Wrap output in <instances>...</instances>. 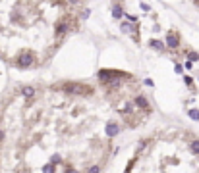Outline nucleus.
Returning a JSON list of instances; mask_svg holds the SVG:
<instances>
[{
  "label": "nucleus",
  "mask_w": 199,
  "mask_h": 173,
  "mask_svg": "<svg viewBox=\"0 0 199 173\" xmlns=\"http://www.w3.org/2000/svg\"><path fill=\"white\" fill-rule=\"evenodd\" d=\"M64 92H70V94H91L93 89L89 85H81V83H66L62 86Z\"/></svg>",
  "instance_id": "1"
},
{
  "label": "nucleus",
  "mask_w": 199,
  "mask_h": 173,
  "mask_svg": "<svg viewBox=\"0 0 199 173\" xmlns=\"http://www.w3.org/2000/svg\"><path fill=\"white\" fill-rule=\"evenodd\" d=\"M97 77H99L101 83H108V81L116 79V77H120L118 71H114V69H101L99 73H97Z\"/></svg>",
  "instance_id": "2"
},
{
  "label": "nucleus",
  "mask_w": 199,
  "mask_h": 173,
  "mask_svg": "<svg viewBox=\"0 0 199 173\" xmlns=\"http://www.w3.org/2000/svg\"><path fill=\"white\" fill-rule=\"evenodd\" d=\"M33 62H35V58H33L31 52H23V54L16 60V64H18L19 67H29V65H33Z\"/></svg>",
  "instance_id": "3"
},
{
  "label": "nucleus",
  "mask_w": 199,
  "mask_h": 173,
  "mask_svg": "<svg viewBox=\"0 0 199 173\" xmlns=\"http://www.w3.org/2000/svg\"><path fill=\"white\" fill-rule=\"evenodd\" d=\"M166 46L168 48H178L180 46V39H178L176 33H168V35H166Z\"/></svg>",
  "instance_id": "4"
},
{
  "label": "nucleus",
  "mask_w": 199,
  "mask_h": 173,
  "mask_svg": "<svg viewBox=\"0 0 199 173\" xmlns=\"http://www.w3.org/2000/svg\"><path fill=\"white\" fill-rule=\"evenodd\" d=\"M104 131H107L108 137H116V135L120 133V127H118V123H107Z\"/></svg>",
  "instance_id": "5"
},
{
  "label": "nucleus",
  "mask_w": 199,
  "mask_h": 173,
  "mask_svg": "<svg viewBox=\"0 0 199 173\" xmlns=\"http://www.w3.org/2000/svg\"><path fill=\"white\" fill-rule=\"evenodd\" d=\"M68 31H70V23L68 21L56 23V33H58V35H64V33H68Z\"/></svg>",
  "instance_id": "6"
},
{
  "label": "nucleus",
  "mask_w": 199,
  "mask_h": 173,
  "mask_svg": "<svg viewBox=\"0 0 199 173\" xmlns=\"http://www.w3.org/2000/svg\"><path fill=\"white\" fill-rule=\"evenodd\" d=\"M21 94H23L25 98H33V96H35V89H33V86H23V89H21Z\"/></svg>",
  "instance_id": "7"
},
{
  "label": "nucleus",
  "mask_w": 199,
  "mask_h": 173,
  "mask_svg": "<svg viewBox=\"0 0 199 173\" xmlns=\"http://www.w3.org/2000/svg\"><path fill=\"white\" fill-rule=\"evenodd\" d=\"M135 104H137V106H141L143 110H149V102L145 100L143 96H137V98H135Z\"/></svg>",
  "instance_id": "8"
},
{
  "label": "nucleus",
  "mask_w": 199,
  "mask_h": 173,
  "mask_svg": "<svg viewBox=\"0 0 199 173\" xmlns=\"http://www.w3.org/2000/svg\"><path fill=\"white\" fill-rule=\"evenodd\" d=\"M149 46H153L155 50H162V48H164V43H161V40H149Z\"/></svg>",
  "instance_id": "9"
},
{
  "label": "nucleus",
  "mask_w": 199,
  "mask_h": 173,
  "mask_svg": "<svg viewBox=\"0 0 199 173\" xmlns=\"http://www.w3.org/2000/svg\"><path fill=\"white\" fill-rule=\"evenodd\" d=\"M112 15H114L116 19H120L122 15H124V12H122V8H120V6H114V8H112Z\"/></svg>",
  "instance_id": "10"
},
{
  "label": "nucleus",
  "mask_w": 199,
  "mask_h": 173,
  "mask_svg": "<svg viewBox=\"0 0 199 173\" xmlns=\"http://www.w3.org/2000/svg\"><path fill=\"white\" fill-rule=\"evenodd\" d=\"M197 60H199L197 52H188V62H192V64H193V62H197Z\"/></svg>",
  "instance_id": "11"
},
{
  "label": "nucleus",
  "mask_w": 199,
  "mask_h": 173,
  "mask_svg": "<svg viewBox=\"0 0 199 173\" xmlns=\"http://www.w3.org/2000/svg\"><path fill=\"white\" fill-rule=\"evenodd\" d=\"M43 173H54V167H52V163L44 166V167H43Z\"/></svg>",
  "instance_id": "12"
},
{
  "label": "nucleus",
  "mask_w": 199,
  "mask_h": 173,
  "mask_svg": "<svg viewBox=\"0 0 199 173\" xmlns=\"http://www.w3.org/2000/svg\"><path fill=\"white\" fill-rule=\"evenodd\" d=\"M189 117L192 119H199V110H189Z\"/></svg>",
  "instance_id": "13"
},
{
  "label": "nucleus",
  "mask_w": 199,
  "mask_h": 173,
  "mask_svg": "<svg viewBox=\"0 0 199 173\" xmlns=\"http://www.w3.org/2000/svg\"><path fill=\"white\" fill-rule=\"evenodd\" d=\"M192 150L195 152V154H199V141H193L192 142Z\"/></svg>",
  "instance_id": "14"
},
{
  "label": "nucleus",
  "mask_w": 199,
  "mask_h": 173,
  "mask_svg": "<svg viewBox=\"0 0 199 173\" xmlns=\"http://www.w3.org/2000/svg\"><path fill=\"white\" fill-rule=\"evenodd\" d=\"M122 31H124V33H129V31H132V25H129V23H124V25H122Z\"/></svg>",
  "instance_id": "15"
},
{
  "label": "nucleus",
  "mask_w": 199,
  "mask_h": 173,
  "mask_svg": "<svg viewBox=\"0 0 199 173\" xmlns=\"http://www.w3.org/2000/svg\"><path fill=\"white\" fill-rule=\"evenodd\" d=\"M89 15H91V10H89V8H87V10H83V12H81V18H89Z\"/></svg>",
  "instance_id": "16"
},
{
  "label": "nucleus",
  "mask_w": 199,
  "mask_h": 173,
  "mask_svg": "<svg viewBox=\"0 0 199 173\" xmlns=\"http://www.w3.org/2000/svg\"><path fill=\"white\" fill-rule=\"evenodd\" d=\"M99 171H101V167H99V166H93V167H91V169H89L87 173H99Z\"/></svg>",
  "instance_id": "17"
},
{
  "label": "nucleus",
  "mask_w": 199,
  "mask_h": 173,
  "mask_svg": "<svg viewBox=\"0 0 199 173\" xmlns=\"http://www.w3.org/2000/svg\"><path fill=\"white\" fill-rule=\"evenodd\" d=\"M182 69H184V67H182L180 64H176V65H174V71H176V73H182Z\"/></svg>",
  "instance_id": "18"
},
{
  "label": "nucleus",
  "mask_w": 199,
  "mask_h": 173,
  "mask_svg": "<svg viewBox=\"0 0 199 173\" xmlns=\"http://www.w3.org/2000/svg\"><path fill=\"white\" fill-rule=\"evenodd\" d=\"M184 81H186V85H192V83H193V79H192L189 75H186V77H184Z\"/></svg>",
  "instance_id": "19"
},
{
  "label": "nucleus",
  "mask_w": 199,
  "mask_h": 173,
  "mask_svg": "<svg viewBox=\"0 0 199 173\" xmlns=\"http://www.w3.org/2000/svg\"><path fill=\"white\" fill-rule=\"evenodd\" d=\"M50 162H52V163H58V162H60V156H52Z\"/></svg>",
  "instance_id": "20"
},
{
  "label": "nucleus",
  "mask_w": 199,
  "mask_h": 173,
  "mask_svg": "<svg viewBox=\"0 0 199 173\" xmlns=\"http://www.w3.org/2000/svg\"><path fill=\"white\" fill-rule=\"evenodd\" d=\"M141 10H145V12H149V10H151V8H149V6H147V4H145V2H143V4H141Z\"/></svg>",
  "instance_id": "21"
},
{
  "label": "nucleus",
  "mask_w": 199,
  "mask_h": 173,
  "mask_svg": "<svg viewBox=\"0 0 199 173\" xmlns=\"http://www.w3.org/2000/svg\"><path fill=\"white\" fill-rule=\"evenodd\" d=\"M68 2H70V4H78L79 0H68Z\"/></svg>",
  "instance_id": "22"
},
{
  "label": "nucleus",
  "mask_w": 199,
  "mask_h": 173,
  "mask_svg": "<svg viewBox=\"0 0 199 173\" xmlns=\"http://www.w3.org/2000/svg\"><path fill=\"white\" fill-rule=\"evenodd\" d=\"M66 173H78L75 169H66Z\"/></svg>",
  "instance_id": "23"
},
{
  "label": "nucleus",
  "mask_w": 199,
  "mask_h": 173,
  "mask_svg": "<svg viewBox=\"0 0 199 173\" xmlns=\"http://www.w3.org/2000/svg\"><path fill=\"white\" fill-rule=\"evenodd\" d=\"M2 139H4V133H2V131H0V141H2Z\"/></svg>",
  "instance_id": "24"
}]
</instances>
